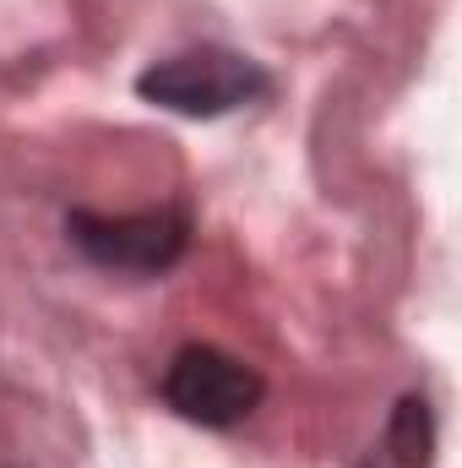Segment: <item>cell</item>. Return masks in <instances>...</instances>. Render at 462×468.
<instances>
[{"instance_id": "cell-1", "label": "cell", "mask_w": 462, "mask_h": 468, "mask_svg": "<svg viewBox=\"0 0 462 468\" xmlns=\"http://www.w3.org/2000/svg\"><path fill=\"white\" fill-rule=\"evenodd\" d=\"M136 93L147 104H158V110L213 120L250 104V99H261L267 93V71L256 60L234 55V49H191V55H169V60L147 66L136 77Z\"/></svg>"}, {"instance_id": "cell-2", "label": "cell", "mask_w": 462, "mask_h": 468, "mask_svg": "<svg viewBox=\"0 0 462 468\" xmlns=\"http://www.w3.org/2000/svg\"><path fill=\"white\" fill-rule=\"evenodd\" d=\"M163 403L191 420V425H207V431H229L239 420L256 414L261 403V376L234 359V354L213 349V344H191L169 359L163 370Z\"/></svg>"}, {"instance_id": "cell-3", "label": "cell", "mask_w": 462, "mask_h": 468, "mask_svg": "<svg viewBox=\"0 0 462 468\" xmlns=\"http://www.w3.org/2000/svg\"><path fill=\"white\" fill-rule=\"evenodd\" d=\"M66 234L77 239V250H88L104 267H125V272H163L180 261L185 250V218L158 207V213H71Z\"/></svg>"}, {"instance_id": "cell-4", "label": "cell", "mask_w": 462, "mask_h": 468, "mask_svg": "<svg viewBox=\"0 0 462 468\" xmlns=\"http://www.w3.org/2000/svg\"><path fill=\"white\" fill-rule=\"evenodd\" d=\"M386 452L397 468H430L436 463V414L425 398H403L386 425Z\"/></svg>"}]
</instances>
